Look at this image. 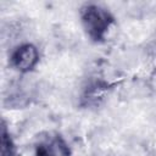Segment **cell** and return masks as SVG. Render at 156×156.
<instances>
[{
    "label": "cell",
    "instance_id": "1",
    "mask_svg": "<svg viewBox=\"0 0 156 156\" xmlns=\"http://www.w3.org/2000/svg\"><path fill=\"white\" fill-rule=\"evenodd\" d=\"M80 17L88 35L95 40L104 39L113 22L111 13L96 4H88L83 6Z\"/></svg>",
    "mask_w": 156,
    "mask_h": 156
},
{
    "label": "cell",
    "instance_id": "2",
    "mask_svg": "<svg viewBox=\"0 0 156 156\" xmlns=\"http://www.w3.org/2000/svg\"><path fill=\"white\" fill-rule=\"evenodd\" d=\"M39 62V50L32 43L17 45L10 54V65L22 74H28Z\"/></svg>",
    "mask_w": 156,
    "mask_h": 156
},
{
    "label": "cell",
    "instance_id": "3",
    "mask_svg": "<svg viewBox=\"0 0 156 156\" xmlns=\"http://www.w3.org/2000/svg\"><path fill=\"white\" fill-rule=\"evenodd\" d=\"M38 156H69V147L61 136H46L37 145Z\"/></svg>",
    "mask_w": 156,
    "mask_h": 156
},
{
    "label": "cell",
    "instance_id": "4",
    "mask_svg": "<svg viewBox=\"0 0 156 156\" xmlns=\"http://www.w3.org/2000/svg\"><path fill=\"white\" fill-rule=\"evenodd\" d=\"M15 152V146L7 134V132L4 129L2 132V138H1V155L2 156H12Z\"/></svg>",
    "mask_w": 156,
    "mask_h": 156
},
{
    "label": "cell",
    "instance_id": "5",
    "mask_svg": "<svg viewBox=\"0 0 156 156\" xmlns=\"http://www.w3.org/2000/svg\"><path fill=\"white\" fill-rule=\"evenodd\" d=\"M151 88L156 90V73H155V76L152 77V83H151Z\"/></svg>",
    "mask_w": 156,
    "mask_h": 156
}]
</instances>
